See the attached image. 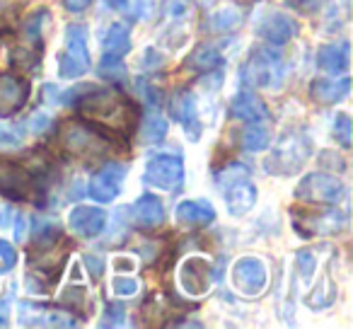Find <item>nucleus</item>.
Returning a JSON list of instances; mask_svg holds the SVG:
<instances>
[{
    "label": "nucleus",
    "instance_id": "f257e3e1",
    "mask_svg": "<svg viewBox=\"0 0 353 329\" xmlns=\"http://www.w3.org/2000/svg\"><path fill=\"white\" fill-rule=\"evenodd\" d=\"M80 112L88 119L104 123L107 128H119L128 131L136 121V109L126 97H121L114 90H102V92H90L88 97L80 99Z\"/></svg>",
    "mask_w": 353,
    "mask_h": 329
},
{
    "label": "nucleus",
    "instance_id": "f03ea898",
    "mask_svg": "<svg viewBox=\"0 0 353 329\" xmlns=\"http://www.w3.org/2000/svg\"><path fill=\"white\" fill-rule=\"evenodd\" d=\"M312 155V141L305 128H288L281 133L276 148L266 157V170L274 175H293Z\"/></svg>",
    "mask_w": 353,
    "mask_h": 329
},
{
    "label": "nucleus",
    "instance_id": "7ed1b4c3",
    "mask_svg": "<svg viewBox=\"0 0 353 329\" xmlns=\"http://www.w3.org/2000/svg\"><path fill=\"white\" fill-rule=\"evenodd\" d=\"M61 146L68 155L85 162L102 160L109 152L107 138L102 131H94L90 123L83 121H65L61 126Z\"/></svg>",
    "mask_w": 353,
    "mask_h": 329
},
{
    "label": "nucleus",
    "instance_id": "20e7f679",
    "mask_svg": "<svg viewBox=\"0 0 353 329\" xmlns=\"http://www.w3.org/2000/svg\"><path fill=\"white\" fill-rule=\"evenodd\" d=\"M285 78V63L283 56L269 46H259L250 54L245 68H242V83L252 88H266L274 90L281 88Z\"/></svg>",
    "mask_w": 353,
    "mask_h": 329
},
{
    "label": "nucleus",
    "instance_id": "39448f33",
    "mask_svg": "<svg viewBox=\"0 0 353 329\" xmlns=\"http://www.w3.org/2000/svg\"><path fill=\"white\" fill-rule=\"evenodd\" d=\"M346 194L343 184L336 177L324 172H310L303 177V182L295 187V199L305 203H314V206H334L339 203Z\"/></svg>",
    "mask_w": 353,
    "mask_h": 329
},
{
    "label": "nucleus",
    "instance_id": "423d86ee",
    "mask_svg": "<svg viewBox=\"0 0 353 329\" xmlns=\"http://www.w3.org/2000/svg\"><path fill=\"white\" fill-rule=\"evenodd\" d=\"M143 182L155 189H162V192H176V189H182V182H184L182 157L170 155V152L150 155L148 157Z\"/></svg>",
    "mask_w": 353,
    "mask_h": 329
},
{
    "label": "nucleus",
    "instance_id": "0eeeda50",
    "mask_svg": "<svg viewBox=\"0 0 353 329\" xmlns=\"http://www.w3.org/2000/svg\"><path fill=\"white\" fill-rule=\"evenodd\" d=\"M90 68L88 39H85V27L70 25L65 32V54L61 56V78H78Z\"/></svg>",
    "mask_w": 353,
    "mask_h": 329
},
{
    "label": "nucleus",
    "instance_id": "6e6552de",
    "mask_svg": "<svg viewBox=\"0 0 353 329\" xmlns=\"http://www.w3.org/2000/svg\"><path fill=\"white\" fill-rule=\"evenodd\" d=\"M266 281H269L266 266L256 257H245V259H240L232 266V283L247 298H256L266 288Z\"/></svg>",
    "mask_w": 353,
    "mask_h": 329
},
{
    "label": "nucleus",
    "instance_id": "1a4fd4ad",
    "mask_svg": "<svg viewBox=\"0 0 353 329\" xmlns=\"http://www.w3.org/2000/svg\"><path fill=\"white\" fill-rule=\"evenodd\" d=\"M32 175L12 160H0V197L10 201H25L32 194Z\"/></svg>",
    "mask_w": 353,
    "mask_h": 329
},
{
    "label": "nucleus",
    "instance_id": "9d476101",
    "mask_svg": "<svg viewBox=\"0 0 353 329\" xmlns=\"http://www.w3.org/2000/svg\"><path fill=\"white\" fill-rule=\"evenodd\" d=\"M348 223V216L343 211H324L317 216H305V213H295L293 226L298 228L300 235L312 237V235H334L341 232Z\"/></svg>",
    "mask_w": 353,
    "mask_h": 329
},
{
    "label": "nucleus",
    "instance_id": "9b49d317",
    "mask_svg": "<svg viewBox=\"0 0 353 329\" xmlns=\"http://www.w3.org/2000/svg\"><path fill=\"white\" fill-rule=\"evenodd\" d=\"M256 34L269 41V44L281 46L298 34V25H295L293 17L283 15V12H266V15L256 22Z\"/></svg>",
    "mask_w": 353,
    "mask_h": 329
},
{
    "label": "nucleus",
    "instance_id": "f8f14e48",
    "mask_svg": "<svg viewBox=\"0 0 353 329\" xmlns=\"http://www.w3.org/2000/svg\"><path fill=\"white\" fill-rule=\"evenodd\" d=\"M27 97H30L27 80L12 73H0V117H12L15 112H20Z\"/></svg>",
    "mask_w": 353,
    "mask_h": 329
},
{
    "label": "nucleus",
    "instance_id": "ddd939ff",
    "mask_svg": "<svg viewBox=\"0 0 353 329\" xmlns=\"http://www.w3.org/2000/svg\"><path fill=\"white\" fill-rule=\"evenodd\" d=\"M123 172H126V170H123L121 165H117V162L104 165V168L92 177V182H90V197H92L94 201H102V203L114 201V199L119 197V192H121Z\"/></svg>",
    "mask_w": 353,
    "mask_h": 329
},
{
    "label": "nucleus",
    "instance_id": "4468645a",
    "mask_svg": "<svg viewBox=\"0 0 353 329\" xmlns=\"http://www.w3.org/2000/svg\"><path fill=\"white\" fill-rule=\"evenodd\" d=\"M179 283L189 295H203L211 286V264L199 257L187 259L179 271Z\"/></svg>",
    "mask_w": 353,
    "mask_h": 329
},
{
    "label": "nucleus",
    "instance_id": "2eb2a0df",
    "mask_svg": "<svg viewBox=\"0 0 353 329\" xmlns=\"http://www.w3.org/2000/svg\"><path fill=\"white\" fill-rule=\"evenodd\" d=\"M68 226L73 228V232L80 237H97L99 232L107 228V216H104L102 208L78 206L70 211Z\"/></svg>",
    "mask_w": 353,
    "mask_h": 329
},
{
    "label": "nucleus",
    "instance_id": "dca6fc26",
    "mask_svg": "<svg viewBox=\"0 0 353 329\" xmlns=\"http://www.w3.org/2000/svg\"><path fill=\"white\" fill-rule=\"evenodd\" d=\"M172 117L179 119V123L184 126V131L189 133L192 138L201 136V121H199L196 114V97H194L189 90H182L172 97Z\"/></svg>",
    "mask_w": 353,
    "mask_h": 329
},
{
    "label": "nucleus",
    "instance_id": "f3484780",
    "mask_svg": "<svg viewBox=\"0 0 353 329\" xmlns=\"http://www.w3.org/2000/svg\"><path fill=\"white\" fill-rule=\"evenodd\" d=\"M348 90H351V80L348 78H341V80L319 78L310 83V97H312V102L319 104V107H329V104L341 102L348 94Z\"/></svg>",
    "mask_w": 353,
    "mask_h": 329
},
{
    "label": "nucleus",
    "instance_id": "a211bd4d",
    "mask_svg": "<svg viewBox=\"0 0 353 329\" xmlns=\"http://www.w3.org/2000/svg\"><path fill=\"white\" fill-rule=\"evenodd\" d=\"M225 201H228V211L232 216H245L247 211H252V206L256 203V189L252 187L250 182L240 179L235 182L225 194Z\"/></svg>",
    "mask_w": 353,
    "mask_h": 329
},
{
    "label": "nucleus",
    "instance_id": "6ab92c4d",
    "mask_svg": "<svg viewBox=\"0 0 353 329\" xmlns=\"http://www.w3.org/2000/svg\"><path fill=\"white\" fill-rule=\"evenodd\" d=\"M133 216H136V223L141 228H157L162 221H165V208H162V203L157 197L143 194V197L136 201V206H133Z\"/></svg>",
    "mask_w": 353,
    "mask_h": 329
},
{
    "label": "nucleus",
    "instance_id": "aec40b11",
    "mask_svg": "<svg viewBox=\"0 0 353 329\" xmlns=\"http://www.w3.org/2000/svg\"><path fill=\"white\" fill-rule=\"evenodd\" d=\"M176 221L187 223V226H208L216 221V211L208 201H182L176 206Z\"/></svg>",
    "mask_w": 353,
    "mask_h": 329
},
{
    "label": "nucleus",
    "instance_id": "412c9836",
    "mask_svg": "<svg viewBox=\"0 0 353 329\" xmlns=\"http://www.w3.org/2000/svg\"><path fill=\"white\" fill-rule=\"evenodd\" d=\"M232 117L242 119V121H261L269 117L264 102L252 92H240L232 99Z\"/></svg>",
    "mask_w": 353,
    "mask_h": 329
},
{
    "label": "nucleus",
    "instance_id": "4be33fe9",
    "mask_svg": "<svg viewBox=\"0 0 353 329\" xmlns=\"http://www.w3.org/2000/svg\"><path fill=\"white\" fill-rule=\"evenodd\" d=\"M317 66L329 73H343L348 68V44H327L317 51Z\"/></svg>",
    "mask_w": 353,
    "mask_h": 329
},
{
    "label": "nucleus",
    "instance_id": "5701e85b",
    "mask_svg": "<svg viewBox=\"0 0 353 329\" xmlns=\"http://www.w3.org/2000/svg\"><path fill=\"white\" fill-rule=\"evenodd\" d=\"M102 49H104V56H126L131 51V32L128 27L123 25H112L109 32L104 34L102 39Z\"/></svg>",
    "mask_w": 353,
    "mask_h": 329
},
{
    "label": "nucleus",
    "instance_id": "b1692460",
    "mask_svg": "<svg viewBox=\"0 0 353 329\" xmlns=\"http://www.w3.org/2000/svg\"><path fill=\"white\" fill-rule=\"evenodd\" d=\"M221 63H223V56L218 54L216 49H211V46H199V49H194L192 54H189V59L184 61V66H187L189 70H199V73L218 68Z\"/></svg>",
    "mask_w": 353,
    "mask_h": 329
},
{
    "label": "nucleus",
    "instance_id": "393cba45",
    "mask_svg": "<svg viewBox=\"0 0 353 329\" xmlns=\"http://www.w3.org/2000/svg\"><path fill=\"white\" fill-rule=\"evenodd\" d=\"M334 298H336V288H334L329 274H324L322 279H319V283L314 286L312 293L307 295V300H305V303H307L310 308H314V310H322V308H329V305L334 303Z\"/></svg>",
    "mask_w": 353,
    "mask_h": 329
},
{
    "label": "nucleus",
    "instance_id": "a878e982",
    "mask_svg": "<svg viewBox=\"0 0 353 329\" xmlns=\"http://www.w3.org/2000/svg\"><path fill=\"white\" fill-rule=\"evenodd\" d=\"M269 143H271L269 131H266L264 126H259V123H252V126H247L245 133H242V146H245V150H250V152L266 150Z\"/></svg>",
    "mask_w": 353,
    "mask_h": 329
},
{
    "label": "nucleus",
    "instance_id": "bb28decb",
    "mask_svg": "<svg viewBox=\"0 0 353 329\" xmlns=\"http://www.w3.org/2000/svg\"><path fill=\"white\" fill-rule=\"evenodd\" d=\"M167 136V121L160 117V114H148L143 119V126H141V138L145 143H160L162 138Z\"/></svg>",
    "mask_w": 353,
    "mask_h": 329
},
{
    "label": "nucleus",
    "instance_id": "cd10ccee",
    "mask_svg": "<svg viewBox=\"0 0 353 329\" xmlns=\"http://www.w3.org/2000/svg\"><path fill=\"white\" fill-rule=\"evenodd\" d=\"M61 228L56 223H37V230H34V247H44V250H51L56 242L61 240Z\"/></svg>",
    "mask_w": 353,
    "mask_h": 329
},
{
    "label": "nucleus",
    "instance_id": "c85d7f7f",
    "mask_svg": "<svg viewBox=\"0 0 353 329\" xmlns=\"http://www.w3.org/2000/svg\"><path fill=\"white\" fill-rule=\"evenodd\" d=\"M240 12L235 8H225V10H218L216 15L211 17V30H218V32H228V30H235L240 25Z\"/></svg>",
    "mask_w": 353,
    "mask_h": 329
},
{
    "label": "nucleus",
    "instance_id": "c756f323",
    "mask_svg": "<svg viewBox=\"0 0 353 329\" xmlns=\"http://www.w3.org/2000/svg\"><path fill=\"white\" fill-rule=\"evenodd\" d=\"M99 75L107 80H121L126 75V68H123V61L119 56H104L102 63H99Z\"/></svg>",
    "mask_w": 353,
    "mask_h": 329
},
{
    "label": "nucleus",
    "instance_id": "7c9ffc66",
    "mask_svg": "<svg viewBox=\"0 0 353 329\" xmlns=\"http://www.w3.org/2000/svg\"><path fill=\"white\" fill-rule=\"evenodd\" d=\"M295 266H298L300 276H303V279L307 281L310 276L314 274V266H317V255H314V250H300V252H295Z\"/></svg>",
    "mask_w": 353,
    "mask_h": 329
},
{
    "label": "nucleus",
    "instance_id": "2f4dec72",
    "mask_svg": "<svg viewBox=\"0 0 353 329\" xmlns=\"http://www.w3.org/2000/svg\"><path fill=\"white\" fill-rule=\"evenodd\" d=\"M334 138L343 148L351 146V119H348V114H339L336 117V121H334Z\"/></svg>",
    "mask_w": 353,
    "mask_h": 329
},
{
    "label": "nucleus",
    "instance_id": "473e14b6",
    "mask_svg": "<svg viewBox=\"0 0 353 329\" xmlns=\"http://www.w3.org/2000/svg\"><path fill=\"white\" fill-rule=\"evenodd\" d=\"M61 303H63L65 308L80 312V310H83V303H85V290L78 288V286H70V288H65L63 295H61Z\"/></svg>",
    "mask_w": 353,
    "mask_h": 329
},
{
    "label": "nucleus",
    "instance_id": "72a5a7b5",
    "mask_svg": "<svg viewBox=\"0 0 353 329\" xmlns=\"http://www.w3.org/2000/svg\"><path fill=\"white\" fill-rule=\"evenodd\" d=\"M138 290L136 279H128V276H119L114 279V293L117 295H133Z\"/></svg>",
    "mask_w": 353,
    "mask_h": 329
},
{
    "label": "nucleus",
    "instance_id": "f704fd0d",
    "mask_svg": "<svg viewBox=\"0 0 353 329\" xmlns=\"http://www.w3.org/2000/svg\"><path fill=\"white\" fill-rule=\"evenodd\" d=\"M0 257H3V266H6V271H10L12 266L17 264V252L12 250V245L6 240H0Z\"/></svg>",
    "mask_w": 353,
    "mask_h": 329
},
{
    "label": "nucleus",
    "instance_id": "c9c22d12",
    "mask_svg": "<svg viewBox=\"0 0 353 329\" xmlns=\"http://www.w3.org/2000/svg\"><path fill=\"white\" fill-rule=\"evenodd\" d=\"M319 162H322L324 168H336V172H343L346 170V160L341 155H332L329 150L319 152Z\"/></svg>",
    "mask_w": 353,
    "mask_h": 329
},
{
    "label": "nucleus",
    "instance_id": "e433bc0d",
    "mask_svg": "<svg viewBox=\"0 0 353 329\" xmlns=\"http://www.w3.org/2000/svg\"><path fill=\"white\" fill-rule=\"evenodd\" d=\"M83 261H85V266H88L90 274H92L94 279H99V276H102V271H104V259H99V257H94V255H85V257H83Z\"/></svg>",
    "mask_w": 353,
    "mask_h": 329
},
{
    "label": "nucleus",
    "instance_id": "4c0bfd02",
    "mask_svg": "<svg viewBox=\"0 0 353 329\" xmlns=\"http://www.w3.org/2000/svg\"><path fill=\"white\" fill-rule=\"evenodd\" d=\"M123 322V310H121V305H109L107 308V319H104L102 324H121Z\"/></svg>",
    "mask_w": 353,
    "mask_h": 329
},
{
    "label": "nucleus",
    "instance_id": "58836bf2",
    "mask_svg": "<svg viewBox=\"0 0 353 329\" xmlns=\"http://www.w3.org/2000/svg\"><path fill=\"white\" fill-rule=\"evenodd\" d=\"M138 92H141L143 97H145L148 104H155V92H152V85L141 83V80H138Z\"/></svg>",
    "mask_w": 353,
    "mask_h": 329
},
{
    "label": "nucleus",
    "instance_id": "ea45409f",
    "mask_svg": "<svg viewBox=\"0 0 353 329\" xmlns=\"http://www.w3.org/2000/svg\"><path fill=\"white\" fill-rule=\"evenodd\" d=\"M63 3L70 12H83L90 6V0H63Z\"/></svg>",
    "mask_w": 353,
    "mask_h": 329
},
{
    "label": "nucleus",
    "instance_id": "a19ab883",
    "mask_svg": "<svg viewBox=\"0 0 353 329\" xmlns=\"http://www.w3.org/2000/svg\"><path fill=\"white\" fill-rule=\"evenodd\" d=\"M295 6H300V10H305V12H312V10H317V3L319 0H293Z\"/></svg>",
    "mask_w": 353,
    "mask_h": 329
},
{
    "label": "nucleus",
    "instance_id": "79ce46f5",
    "mask_svg": "<svg viewBox=\"0 0 353 329\" xmlns=\"http://www.w3.org/2000/svg\"><path fill=\"white\" fill-rule=\"evenodd\" d=\"M15 235H17V240H20V242H25V216H17Z\"/></svg>",
    "mask_w": 353,
    "mask_h": 329
},
{
    "label": "nucleus",
    "instance_id": "37998d69",
    "mask_svg": "<svg viewBox=\"0 0 353 329\" xmlns=\"http://www.w3.org/2000/svg\"><path fill=\"white\" fill-rule=\"evenodd\" d=\"M3 324H8V300L6 298L0 300V327H3Z\"/></svg>",
    "mask_w": 353,
    "mask_h": 329
},
{
    "label": "nucleus",
    "instance_id": "c03bdc74",
    "mask_svg": "<svg viewBox=\"0 0 353 329\" xmlns=\"http://www.w3.org/2000/svg\"><path fill=\"white\" fill-rule=\"evenodd\" d=\"M34 131H41V128H46V121H49V117L46 114H37L34 117Z\"/></svg>",
    "mask_w": 353,
    "mask_h": 329
},
{
    "label": "nucleus",
    "instance_id": "a18cd8bd",
    "mask_svg": "<svg viewBox=\"0 0 353 329\" xmlns=\"http://www.w3.org/2000/svg\"><path fill=\"white\" fill-rule=\"evenodd\" d=\"M117 269L121 271V269H126V271H131L133 269V261H126V259H117Z\"/></svg>",
    "mask_w": 353,
    "mask_h": 329
},
{
    "label": "nucleus",
    "instance_id": "49530a36",
    "mask_svg": "<svg viewBox=\"0 0 353 329\" xmlns=\"http://www.w3.org/2000/svg\"><path fill=\"white\" fill-rule=\"evenodd\" d=\"M245 3H252V0H245Z\"/></svg>",
    "mask_w": 353,
    "mask_h": 329
}]
</instances>
